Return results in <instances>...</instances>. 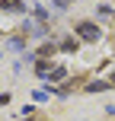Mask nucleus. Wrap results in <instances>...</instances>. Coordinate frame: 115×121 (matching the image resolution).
Segmentation results:
<instances>
[{"mask_svg":"<svg viewBox=\"0 0 115 121\" xmlns=\"http://www.w3.org/2000/svg\"><path fill=\"white\" fill-rule=\"evenodd\" d=\"M77 35L86 38V42H96V38H99V29H96L93 22H80V26H77Z\"/></svg>","mask_w":115,"mask_h":121,"instance_id":"obj_1","label":"nucleus"},{"mask_svg":"<svg viewBox=\"0 0 115 121\" xmlns=\"http://www.w3.org/2000/svg\"><path fill=\"white\" fill-rule=\"evenodd\" d=\"M0 6H3V10H10V13H23V10H26L23 0H0Z\"/></svg>","mask_w":115,"mask_h":121,"instance_id":"obj_2","label":"nucleus"},{"mask_svg":"<svg viewBox=\"0 0 115 121\" xmlns=\"http://www.w3.org/2000/svg\"><path fill=\"white\" fill-rule=\"evenodd\" d=\"M61 48H64V51H77V38H64Z\"/></svg>","mask_w":115,"mask_h":121,"instance_id":"obj_3","label":"nucleus"},{"mask_svg":"<svg viewBox=\"0 0 115 121\" xmlns=\"http://www.w3.org/2000/svg\"><path fill=\"white\" fill-rule=\"evenodd\" d=\"M64 73H67L64 67H55V70H51V80H61V77H64Z\"/></svg>","mask_w":115,"mask_h":121,"instance_id":"obj_4","label":"nucleus"},{"mask_svg":"<svg viewBox=\"0 0 115 121\" xmlns=\"http://www.w3.org/2000/svg\"><path fill=\"white\" fill-rule=\"evenodd\" d=\"M112 86H115V77H112Z\"/></svg>","mask_w":115,"mask_h":121,"instance_id":"obj_5","label":"nucleus"}]
</instances>
